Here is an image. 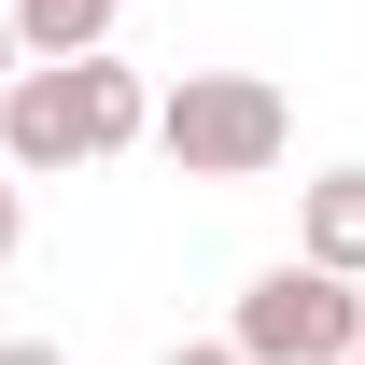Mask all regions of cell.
I'll use <instances>...</instances> for the list:
<instances>
[{
    "mask_svg": "<svg viewBox=\"0 0 365 365\" xmlns=\"http://www.w3.org/2000/svg\"><path fill=\"white\" fill-rule=\"evenodd\" d=\"M127 29V0H14V43L29 56H98Z\"/></svg>",
    "mask_w": 365,
    "mask_h": 365,
    "instance_id": "5",
    "label": "cell"
},
{
    "mask_svg": "<svg viewBox=\"0 0 365 365\" xmlns=\"http://www.w3.org/2000/svg\"><path fill=\"white\" fill-rule=\"evenodd\" d=\"M351 365H365V351H351Z\"/></svg>",
    "mask_w": 365,
    "mask_h": 365,
    "instance_id": "10",
    "label": "cell"
},
{
    "mask_svg": "<svg viewBox=\"0 0 365 365\" xmlns=\"http://www.w3.org/2000/svg\"><path fill=\"white\" fill-rule=\"evenodd\" d=\"M155 155H169L182 182H267L281 155H295V98H281L267 71H182V85L155 98Z\"/></svg>",
    "mask_w": 365,
    "mask_h": 365,
    "instance_id": "2",
    "label": "cell"
},
{
    "mask_svg": "<svg viewBox=\"0 0 365 365\" xmlns=\"http://www.w3.org/2000/svg\"><path fill=\"white\" fill-rule=\"evenodd\" d=\"M169 365H253V351H239V337H182Z\"/></svg>",
    "mask_w": 365,
    "mask_h": 365,
    "instance_id": "7",
    "label": "cell"
},
{
    "mask_svg": "<svg viewBox=\"0 0 365 365\" xmlns=\"http://www.w3.org/2000/svg\"><path fill=\"white\" fill-rule=\"evenodd\" d=\"M253 365H351L365 351V295H351V267H323V253H295V267H267V281H239V323H225Z\"/></svg>",
    "mask_w": 365,
    "mask_h": 365,
    "instance_id": "3",
    "label": "cell"
},
{
    "mask_svg": "<svg viewBox=\"0 0 365 365\" xmlns=\"http://www.w3.org/2000/svg\"><path fill=\"white\" fill-rule=\"evenodd\" d=\"M127 140H155V85L113 71V43L98 56H29V71L0 85V155L29 182H71V169H98V155H127Z\"/></svg>",
    "mask_w": 365,
    "mask_h": 365,
    "instance_id": "1",
    "label": "cell"
},
{
    "mask_svg": "<svg viewBox=\"0 0 365 365\" xmlns=\"http://www.w3.org/2000/svg\"><path fill=\"white\" fill-rule=\"evenodd\" d=\"M14 71H29V43H14V0H0V85H14Z\"/></svg>",
    "mask_w": 365,
    "mask_h": 365,
    "instance_id": "9",
    "label": "cell"
},
{
    "mask_svg": "<svg viewBox=\"0 0 365 365\" xmlns=\"http://www.w3.org/2000/svg\"><path fill=\"white\" fill-rule=\"evenodd\" d=\"M0 365H71V351H56V337H0Z\"/></svg>",
    "mask_w": 365,
    "mask_h": 365,
    "instance_id": "8",
    "label": "cell"
},
{
    "mask_svg": "<svg viewBox=\"0 0 365 365\" xmlns=\"http://www.w3.org/2000/svg\"><path fill=\"white\" fill-rule=\"evenodd\" d=\"M295 253H323V267L365 281V169H323L309 197H295Z\"/></svg>",
    "mask_w": 365,
    "mask_h": 365,
    "instance_id": "4",
    "label": "cell"
},
{
    "mask_svg": "<svg viewBox=\"0 0 365 365\" xmlns=\"http://www.w3.org/2000/svg\"><path fill=\"white\" fill-rule=\"evenodd\" d=\"M14 239H29V169L0 155V267H14Z\"/></svg>",
    "mask_w": 365,
    "mask_h": 365,
    "instance_id": "6",
    "label": "cell"
}]
</instances>
